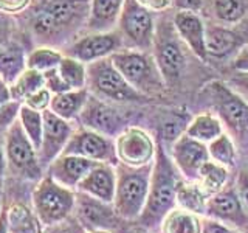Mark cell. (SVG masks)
Instances as JSON below:
<instances>
[{
	"label": "cell",
	"mask_w": 248,
	"mask_h": 233,
	"mask_svg": "<svg viewBox=\"0 0 248 233\" xmlns=\"http://www.w3.org/2000/svg\"><path fill=\"white\" fill-rule=\"evenodd\" d=\"M58 70L70 90L85 89V85H87V67H85L84 62L67 54V56L62 58Z\"/></svg>",
	"instance_id": "4dcf8cb0"
},
{
	"label": "cell",
	"mask_w": 248,
	"mask_h": 233,
	"mask_svg": "<svg viewBox=\"0 0 248 233\" xmlns=\"http://www.w3.org/2000/svg\"><path fill=\"white\" fill-rule=\"evenodd\" d=\"M20 106L22 103L16 100H10L0 104V132H6L19 120Z\"/></svg>",
	"instance_id": "f35d334b"
},
{
	"label": "cell",
	"mask_w": 248,
	"mask_h": 233,
	"mask_svg": "<svg viewBox=\"0 0 248 233\" xmlns=\"http://www.w3.org/2000/svg\"><path fill=\"white\" fill-rule=\"evenodd\" d=\"M87 84L93 95L104 101L134 103L144 98L143 93H140L124 80L110 58L90 62L87 66Z\"/></svg>",
	"instance_id": "277c9868"
},
{
	"label": "cell",
	"mask_w": 248,
	"mask_h": 233,
	"mask_svg": "<svg viewBox=\"0 0 248 233\" xmlns=\"http://www.w3.org/2000/svg\"><path fill=\"white\" fill-rule=\"evenodd\" d=\"M45 87V78L42 72L28 68L23 73H20L13 84H10V92H11V100L23 103L25 98H28L31 93L36 90Z\"/></svg>",
	"instance_id": "f546056e"
},
{
	"label": "cell",
	"mask_w": 248,
	"mask_h": 233,
	"mask_svg": "<svg viewBox=\"0 0 248 233\" xmlns=\"http://www.w3.org/2000/svg\"><path fill=\"white\" fill-rule=\"evenodd\" d=\"M202 216L175 207L165 216L160 229L161 233H202Z\"/></svg>",
	"instance_id": "cb8c5ba5"
},
{
	"label": "cell",
	"mask_w": 248,
	"mask_h": 233,
	"mask_svg": "<svg viewBox=\"0 0 248 233\" xmlns=\"http://www.w3.org/2000/svg\"><path fill=\"white\" fill-rule=\"evenodd\" d=\"M213 16L220 22L234 23L248 14V0H213Z\"/></svg>",
	"instance_id": "836d02e7"
},
{
	"label": "cell",
	"mask_w": 248,
	"mask_h": 233,
	"mask_svg": "<svg viewBox=\"0 0 248 233\" xmlns=\"http://www.w3.org/2000/svg\"><path fill=\"white\" fill-rule=\"evenodd\" d=\"M62 58L64 56L51 47H37L27 54V67L45 73L51 68H58Z\"/></svg>",
	"instance_id": "e575fe53"
},
{
	"label": "cell",
	"mask_w": 248,
	"mask_h": 233,
	"mask_svg": "<svg viewBox=\"0 0 248 233\" xmlns=\"http://www.w3.org/2000/svg\"><path fill=\"white\" fill-rule=\"evenodd\" d=\"M228 168L220 165L214 160H208L203 166L199 171V179L197 183L203 188V191L208 196H213V194L219 193L227 186L228 182Z\"/></svg>",
	"instance_id": "83f0119b"
},
{
	"label": "cell",
	"mask_w": 248,
	"mask_h": 233,
	"mask_svg": "<svg viewBox=\"0 0 248 233\" xmlns=\"http://www.w3.org/2000/svg\"><path fill=\"white\" fill-rule=\"evenodd\" d=\"M177 173L178 169L174 160L161 146H157V154H155L152 165L149 194H147L143 213L137 219L140 225L146 229L160 227L165 216L177 207V186L180 182Z\"/></svg>",
	"instance_id": "6da1fadb"
},
{
	"label": "cell",
	"mask_w": 248,
	"mask_h": 233,
	"mask_svg": "<svg viewBox=\"0 0 248 233\" xmlns=\"http://www.w3.org/2000/svg\"><path fill=\"white\" fill-rule=\"evenodd\" d=\"M232 83H234L236 85H239V87H242L248 92V73L245 72H240V75L237 78H234L232 80Z\"/></svg>",
	"instance_id": "f5cc1de1"
},
{
	"label": "cell",
	"mask_w": 248,
	"mask_h": 233,
	"mask_svg": "<svg viewBox=\"0 0 248 233\" xmlns=\"http://www.w3.org/2000/svg\"><path fill=\"white\" fill-rule=\"evenodd\" d=\"M62 154H73L95 162L112 163V165L118 163L113 140L89 128L75 131Z\"/></svg>",
	"instance_id": "8fae6325"
},
{
	"label": "cell",
	"mask_w": 248,
	"mask_h": 233,
	"mask_svg": "<svg viewBox=\"0 0 248 233\" xmlns=\"http://www.w3.org/2000/svg\"><path fill=\"white\" fill-rule=\"evenodd\" d=\"M113 66L124 76L132 87L137 89L140 93H158L165 87L161 72L154 58L149 54L134 50L116 51L110 56Z\"/></svg>",
	"instance_id": "5b68a950"
},
{
	"label": "cell",
	"mask_w": 248,
	"mask_h": 233,
	"mask_svg": "<svg viewBox=\"0 0 248 233\" xmlns=\"http://www.w3.org/2000/svg\"><path fill=\"white\" fill-rule=\"evenodd\" d=\"M126 0H90V13L85 27L90 33H107L112 31L120 20Z\"/></svg>",
	"instance_id": "7402d4cb"
},
{
	"label": "cell",
	"mask_w": 248,
	"mask_h": 233,
	"mask_svg": "<svg viewBox=\"0 0 248 233\" xmlns=\"http://www.w3.org/2000/svg\"><path fill=\"white\" fill-rule=\"evenodd\" d=\"M123 41L135 49L147 50L154 45V19L151 11L137 0H126L118 20Z\"/></svg>",
	"instance_id": "ba28073f"
},
{
	"label": "cell",
	"mask_w": 248,
	"mask_h": 233,
	"mask_svg": "<svg viewBox=\"0 0 248 233\" xmlns=\"http://www.w3.org/2000/svg\"><path fill=\"white\" fill-rule=\"evenodd\" d=\"M202 233H242L232 227H228L216 219L211 217H205L203 222H202Z\"/></svg>",
	"instance_id": "f6af8a7d"
},
{
	"label": "cell",
	"mask_w": 248,
	"mask_h": 233,
	"mask_svg": "<svg viewBox=\"0 0 248 233\" xmlns=\"http://www.w3.org/2000/svg\"><path fill=\"white\" fill-rule=\"evenodd\" d=\"M0 233H11V230H10V222H8V213H6V210H3L2 216H0Z\"/></svg>",
	"instance_id": "db71d44e"
},
{
	"label": "cell",
	"mask_w": 248,
	"mask_h": 233,
	"mask_svg": "<svg viewBox=\"0 0 248 233\" xmlns=\"http://www.w3.org/2000/svg\"><path fill=\"white\" fill-rule=\"evenodd\" d=\"M75 205V190L58 183L50 176L42 177L33 191V213L44 227H51L73 216Z\"/></svg>",
	"instance_id": "3957f363"
},
{
	"label": "cell",
	"mask_w": 248,
	"mask_h": 233,
	"mask_svg": "<svg viewBox=\"0 0 248 233\" xmlns=\"http://www.w3.org/2000/svg\"><path fill=\"white\" fill-rule=\"evenodd\" d=\"M79 120L84 128H89L104 134L107 137H118L127 126L124 124L123 115L115 107L107 104L104 100L96 97H89Z\"/></svg>",
	"instance_id": "9a60e30c"
},
{
	"label": "cell",
	"mask_w": 248,
	"mask_h": 233,
	"mask_svg": "<svg viewBox=\"0 0 248 233\" xmlns=\"http://www.w3.org/2000/svg\"><path fill=\"white\" fill-rule=\"evenodd\" d=\"M188 126H189V121L186 120L183 115L175 114L172 116H169L168 120H165V123H163V126H161L163 138L169 140V142H175L178 137L186 134Z\"/></svg>",
	"instance_id": "74e56055"
},
{
	"label": "cell",
	"mask_w": 248,
	"mask_h": 233,
	"mask_svg": "<svg viewBox=\"0 0 248 233\" xmlns=\"http://www.w3.org/2000/svg\"><path fill=\"white\" fill-rule=\"evenodd\" d=\"M172 160L175 166L186 181L196 182L199 179V171L208 160H211L208 145L183 134L172 145Z\"/></svg>",
	"instance_id": "e0dca14e"
},
{
	"label": "cell",
	"mask_w": 248,
	"mask_h": 233,
	"mask_svg": "<svg viewBox=\"0 0 248 233\" xmlns=\"http://www.w3.org/2000/svg\"><path fill=\"white\" fill-rule=\"evenodd\" d=\"M19 123L23 132L30 138V142L36 146V150L39 152V148H41V142H42V134H44V112L34 111V109L22 104L19 112Z\"/></svg>",
	"instance_id": "1f68e13d"
},
{
	"label": "cell",
	"mask_w": 248,
	"mask_h": 233,
	"mask_svg": "<svg viewBox=\"0 0 248 233\" xmlns=\"http://www.w3.org/2000/svg\"><path fill=\"white\" fill-rule=\"evenodd\" d=\"M73 132L75 129L68 120L61 118L50 109L44 112V134L39 148V160L44 168H48L50 163L64 152Z\"/></svg>",
	"instance_id": "4fadbf2b"
},
{
	"label": "cell",
	"mask_w": 248,
	"mask_h": 233,
	"mask_svg": "<svg viewBox=\"0 0 248 233\" xmlns=\"http://www.w3.org/2000/svg\"><path fill=\"white\" fill-rule=\"evenodd\" d=\"M205 216L242 233H248V215L240 204L236 188H227L225 186L219 193L209 196Z\"/></svg>",
	"instance_id": "7c38bea8"
},
{
	"label": "cell",
	"mask_w": 248,
	"mask_h": 233,
	"mask_svg": "<svg viewBox=\"0 0 248 233\" xmlns=\"http://www.w3.org/2000/svg\"><path fill=\"white\" fill-rule=\"evenodd\" d=\"M89 233H115V232H112V230H93Z\"/></svg>",
	"instance_id": "9f6ffc18"
},
{
	"label": "cell",
	"mask_w": 248,
	"mask_h": 233,
	"mask_svg": "<svg viewBox=\"0 0 248 233\" xmlns=\"http://www.w3.org/2000/svg\"><path fill=\"white\" fill-rule=\"evenodd\" d=\"M208 194L197 182L180 181L177 186V207L188 210L199 216H205Z\"/></svg>",
	"instance_id": "d4e9b609"
},
{
	"label": "cell",
	"mask_w": 248,
	"mask_h": 233,
	"mask_svg": "<svg viewBox=\"0 0 248 233\" xmlns=\"http://www.w3.org/2000/svg\"><path fill=\"white\" fill-rule=\"evenodd\" d=\"M8 213V222H10L11 233H37V217L33 216L28 208L20 204L11 205Z\"/></svg>",
	"instance_id": "d590c367"
},
{
	"label": "cell",
	"mask_w": 248,
	"mask_h": 233,
	"mask_svg": "<svg viewBox=\"0 0 248 233\" xmlns=\"http://www.w3.org/2000/svg\"><path fill=\"white\" fill-rule=\"evenodd\" d=\"M116 190V168L112 163H98L90 173L85 176L78 191L89 194V196L99 199L107 204H113Z\"/></svg>",
	"instance_id": "d6986e66"
},
{
	"label": "cell",
	"mask_w": 248,
	"mask_h": 233,
	"mask_svg": "<svg viewBox=\"0 0 248 233\" xmlns=\"http://www.w3.org/2000/svg\"><path fill=\"white\" fill-rule=\"evenodd\" d=\"M186 134L203 143H211L213 140L223 134L222 121L211 114H200L189 121Z\"/></svg>",
	"instance_id": "f1b7e54d"
},
{
	"label": "cell",
	"mask_w": 248,
	"mask_h": 233,
	"mask_svg": "<svg viewBox=\"0 0 248 233\" xmlns=\"http://www.w3.org/2000/svg\"><path fill=\"white\" fill-rule=\"evenodd\" d=\"M33 0H0V13L5 14H19L30 8Z\"/></svg>",
	"instance_id": "ee69618b"
},
{
	"label": "cell",
	"mask_w": 248,
	"mask_h": 233,
	"mask_svg": "<svg viewBox=\"0 0 248 233\" xmlns=\"http://www.w3.org/2000/svg\"><path fill=\"white\" fill-rule=\"evenodd\" d=\"M36 8L44 10L65 30L85 20L90 13V0H39Z\"/></svg>",
	"instance_id": "44dd1931"
},
{
	"label": "cell",
	"mask_w": 248,
	"mask_h": 233,
	"mask_svg": "<svg viewBox=\"0 0 248 233\" xmlns=\"http://www.w3.org/2000/svg\"><path fill=\"white\" fill-rule=\"evenodd\" d=\"M44 78H45V87L48 89L53 95L54 93H62V92L70 90L68 85L64 83V80H62V76L59 75L58 68H51L48 72H45Z\"/></svg>",
	"instance_id": "b9f144b4"
},
{
	"label": "cell",
	"mask_w": 248,
	"mask_h": 233,
	"mask_svg": "<svg viewBox=\"0 0 248 233\" xmlns=\"http://www.w3.org/2000/svg\"><path fill=\"white\" fill-rule=\"evenodd\" d=\"M11 16L10 14H5V13H0V45H5L8 36L11 34V30H13V20L10 19Z\"/></svg>",
	"instance_id": "bcb514c9"
},
{
	"label": "cell",
	"mask_w": 248,
	"mask_h": 233,
	"mask_svg": "<svg viewBox=\"0 0 248 233\" xmlns=\"http://www.w3.org/2000/svg\"><path fill=\"white\" fill-rule=\"evenodd\" d=\"M89 90L79 89V90H67L62 93H54L50 111L59 115L61 118L72 121L75 118H79L82 109L89 100Z\"/></svg>",
	"instance_id": "603a6c76"
},
{
	"label": "cell",
	"mask_w": 248,
	"mask_h": 233,
	"mask_svg": "<svg viewBox=\"0 0 248 233\" xmlns=\"http://www.w3.org/2000/svg\"><path fill=\"white\" fill-rule=\"evenodd\" d=\"M98 163L85 157L73 154H61L48 165V176L58 183L67 186L70 190H78L81 181L95 168Z\"/></svg>",
	"instance_id": "ac0fdd59"
},
{
	"label": "cell",
	"mask_w": 248,
	"mask_h": 233,
	"mask_svg": "<svg viewBox=\"0 0 248 233\" xmlns=\"http://www.w3.org/2000/svg\"><path fill=\"white\" fill-rule=\"evenodd\" d=\"M154 45L155 62L160 68L163 80L168 84L177 83L186 66V59L182 44L178 41V33H174L170 23L166 22V27L158 30L157 36L154 37Z\"/></svg>",
	"instance_id": "9c48e42d"
},
{
	"label": "cell",
	"mask_w": 248,
	"mask_h": 233,
	"mask_svg": "<svg viewBox=\"0 0 248 233\" xmlns=\"http://www.w3.org/2000/svg\"><path fill=\"white\" fill-rule=\"evenodd\" d=\"M3 142L8 168L11 169V173L28 181L41 179L44 166L39 160V152L23 132L19 120L5 132Z\"/></svg>",
	"instance_id": "8992f818"
},
{
	"label": "cell",
	"mask_w": 248,
	"mask_h": 233,
	"mask_svg": "<svg viewBox=\"0 0 248 233\" xmlns=\"http://www.w3.org/2000/svg\"><path fill=\"white\" fill-rule=\"evenodd\" d=\"M174 27L182 41L189 47L200 59L208 58L206 51V25L197 13L178 10L174 16Z\"/></svg>",
	"instance_id": "ffe728a7"
},
{
	"label": "cell",
	"mask_w": 248,
	"mask_h": 233,
	"mask_svg": "<svg viewBox=\"0 0 248 233\" xmlns=\"http://www.w3.org/2000/svg\"><path fill=\"white\" fill-rule=\"evenodd\" d=\"M116 157L127 166H146L154 163L157 146L146 131L130 126L115 140Z\"/></svg>",
	"instance_id": "30bf717a"
},
{
	"label": "cell",
	"mask_w": 248,
	"mask_h": 233,
	"mask_svg": "<svg viewBox=\"0 0 248 233\" xmlns=\"http://www.w3.org/2000/svg\"><path fill=\"white\" fill-rule=\"evenodd\" d=\"M27 70V54L17 45H3L0 49V76L13 84Z\"/></svg>",
	"instance_id": "4316f807"
},
{
	"label": "cell",
	"mask_w": 248,
	"mask_h": 233,
	"mask_svg": "<svg viewBox=\"0 0 248 233\" xmlns=\"http://www.w3.org/2000/svg\"><path fill=\"white\" fill-rule=\"evenodd\" d=\"M206 51L208 56L223 58L237 47V34L219 25H206Z\"/></svg>",
	"instance_id": "484cf974"
},
{
	"label": "cell",
	"mask_w": 248,
	"mask_h": 233,
	"mask_svg": "<svg viewBox=\"0 0 248 233\" xmlns=\"http://www.w3.org/2000/svg\"><path fill=\"white\" fill-rule=\"evenodd\" d=\"M234 188H236V193L240 199V204H242L245 213L248 215V169L239 171Z\"/></svg>",
	"instance_id": "7bdbcfd3"
},
{
	"label": "cell",
	"mask_w": 248,
	"mask_h": 233,
	"mask_svg": "<svg viewBox=\"0 0 248 233\" xmlns=\"http://www.w3.org/2000/svg\"><path fill=\"white\" fill-rule=\"evenodd\" d=\"M123 47L121 33L107 31V33H90L75 44L70 45L68 56L79 59L84 64H90L98 59L110 58L113 53L120 51Z\"/></svg>",
	"instance_id": "2e32d148"
},
{
	"label": "cell",
	"mask_w": 248,
	"mask_h": 233,
	"mask_svg": "<svg viewBox=\"0 0 248 233\" xmlns=\"http://www.w3.org/2000/svg\"><path fill=\"white\" fill-rule=\"evenodd\" d=\"M208 93L219 120L228 128L230 134L240 142L248 140V103L219 81L208 85Z\"/></svg>",
	"instance_id": "52a82bcc"
},
{
	"label": "cell",
	"mask_w": 248,
	"mask_h": 233,
	"mask_svg": "<svg viewBox=\"0 0 248 233\" xmlns=\"http://www.w3.org/2000/svg\"><path fill=\"white\" fill-rule=\"evenodd\" d=\"M51 100H53V93L46 87H42V89L36 90L34 93H31L28 98H25V101H23L22 104L34 109V111L45 112V111H48V109H50Z\"/></svg>",
	"instance_id": "ab89813d"
},
{
	"label": "cell",
	"mask_w": 248,
	"mask_h": 233,
	"mask_svg": "<svg viewBox=\"0 0 248 233\" xmlns=\"http://www.w3.org/2000/svg\"><path fill=\"white\" fill-rule=\"evenodd\" d=\"M73 216L79 221L85 230H112L118 225L120 216L116 215L113 204H107L89 194L78 191Z\"/></svg>",
	"instance_id": "5bb4252c"
},
{
	"label": "cell",
	"mask_w": 248,
	"mask_h": 233,
	"mask_svg": "<svg viewBox=\"0 0 248 233\" xmlns=\"http://www.w3.org/2000/svg\"><path fill=\"white\" fill-rule=\"evenodd\" d=\"M138 3H141L147 10H155V11H161L170 5V0H137Z\"/></svg>",
	"instance_id": "681fc988"
},
{
	"label": "cell",
	"mask_w": 248,
	"mask_h": 233,
	"mask_svg": "<svg viewBox=\"0 0 248 233\" xmlns=\"http://www.w3.org/2000/svg\"><path fill=\"white\" fill-rule=\"evenodd\" d=\"M11 100V92H10V84H8L2 76H0V104L6 103Z\"/></svg>",
	"instance_id": "f907efd6"
},
{
	"label": "cell",
	"mask_w": 248,
	"mask_h": 233,
	"mask_svg": "<svg viewBox=\"0 0 248 233\" xmlns=\"http://www.w3.org/2000/svg\"><path fill=\"white\" fill-rule=\"evenodd\" d=\"M208 151H209V157L211 160L220 163L223 166H232L236 160V148L232 140L228 134L219 135L216 140H213L211 143H208Z\"/></svg>",
	"instance_id": "8d00e7d4"
},
{
	"label": "cell",
	"mask_w": 248,
	"mask_h": 233,
	"mask_svg": "<svg viewBox=\"0 0 248 233\" xmlns=\"http://www.w3.org/2000/svg\"><path fill=\"white\" fill-rule=\"evenodd\" d=\"M152 165L127 166L116 163V190L113 208L121 219L137 221L141 216L149 194Z\"/></svg>",
	"instance_id": "7a4b0ae2"
},
{
	"label": "cell",
	"mask_w": 248,
	"mask_h": 233,
	"mask_svg": "<svg viewBox=\"0 0 248 233\" xmlns=\"http://www.w3.org/2000/svg\"><path fill=\"white\" fill-rule=\"evenodd\" d=\"M232 67H234L237 72L248 73V44L240 49L237 56L234 58V62H232Z\"/></svg>",
	"instance_id": "7dc6e473"
},
{
	"label": "cell",
	"mask_w": 248,
	"mask_h": 233,
	"mask_svg": "<svg viewBox=\"0 0 248 233\" xmlns=\"http://www.w3.org/2000/svg\"><path fill=\"white\" fill-rule=\"evenodd\" d=\"M45 229H46L45 233H89L75 216H70L65 221L54 224L51 227H45Z\"/></svg>",
	"instance_id": "60d3db41"
},
{
	"label": "cell",
	"mask_w": 248,
	"mask_h": 233,
	"mask_svg": "<svg viewBox=\"0 0 248 233\" xmlns=\"http://www.w3.org/2000/svg\"><path fill=\"white\" fill-rule=\"evenodd\" d=\"M30 28L36 37L41 39H58L62 31H65V28L58 23L53 16L44 10H39V8L33 10V14L30 17Z\"/></svg>",
	"instance_id": "d6a6232c"
},
{
	"label": "cell",
	"mask_w": 248,
	"mask_h": 233,
	"mask_svg": "<svg viewBox=\"0 0 248 233\" xmlns=\"http://www.w3.org/2000/svg\"><path fill=\"white\" fill-rule=\"evenodd\" d=\"M3 210V181H0V216H2Z\"/></svg>",
	"instance_id": "11a10c76"
},
{
	"label": "cell",
	"mask_w": 248,
	"mask_h": 233,
	"mask_svg": "<svg viewBox=\"0 0 248 233\" xmlns=\"http://www.w3.org/2000/svg\"><path fill=\"white\" fill-rule=\"evenodd\" d=\"M175 6L182 11H192L197 13L203 6V0H174Z\"/></svg>",
	"instance_id": "c3c4849f"
},
{
	"label": "cell",
	"mask_w": 248,
	"mask_h": 233,
	"mask_svg": "<svg viewBox=\"0 0 248 233\" xmlns=\"http://www.w3.org/2000/svg\"><path fill=\"white\" fill-rule=\"evenodd\" d=\"M6 168H8V162H6V154H5V142L0 140V181H3Z\"/></svg>",
	"instance_id": "816d5d0a"
}]
</instances>
